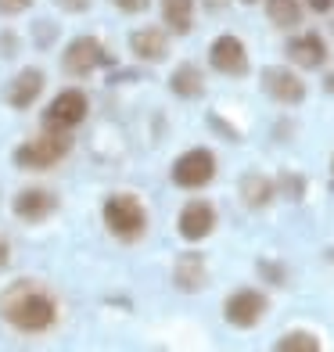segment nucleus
I'll return each instance as SVG.
<instances>
[{
    "mask_svg": "<svg viewBox=\"0 0 334 352\" xmlns=\"http://www.w3.org/2000/svg\"><path fill=\"white\" fill-rule=\"evenodd\" d=\"M0 316L25 334H40L54 327L58 302L40 280H14L0 292Z\"/></svg>",
    "mask_w": 334,
    "mask_h": 352,
    "instance_id": "obj_1",
    "label": "nucleus"
},
{
    "mask_svg": "<svg viewBox=\"0 0 334 352\" xmlns=\"http://www.w3.org/2000/svg\"><path fill=\"white\" fill-rule=\"evenodd\" d=\"M104 212V227L119 237V241H137L148 230V212L133 195H111L101 205Z\"/></svg>",
    "mask_w": 334,
    "mask_h": 352,
    "instance_id": "obj_2",
    "label": "nucleus"
},
{
    "mask_svg": "<svg viewBox=\"0 0 334 352\" xmlns=\"http://www.w3.org/2000/svg\"><path fill=\"white\" fill-rule=\"evenodd\" d=\"M69 151H72L69 130H47L43 137L22 144V148H14V166H19V169H51Z\"/></svg>",
    "mask_w": 334,
    "mask_h": 352,
    "instance_id": "obj_3",
    "label": "nucleus"
},
{
    "mask_svg": "<svg viewBox=\"0 0 334 352\" xmlns=\"http://www.w3.org/2000/svg\"><path fill=\"white\" fill-rule=\"evenodd\" d=\"M212 176H216V155L209 148H190L172 162V184L183 190H198L212 184Z\"/></svg>",
    "mask_w": 334,
    "mask_h": 352,
    "instance_id": "obj_4",
    "label": "nucleus"
},
{
    "mask_svg": "<svg viewBox=\"0 0 334 352\" xmlns=\"http://www.w3.org/2000/svg\"><path fill=\"white\" fill-rule=\"evenodd\" d=\"M269 309V302L263 292H256V287H237L234 295H227V302H223V320H227L230 327H256L259 320L266 316Z\"/></svg>",
    "mask_w": 334,
    "mask_h": 352,
    "instance_id": "obj_5",
    "label": "nucleus"
},
{
    "mask_svg": "<svg viewBox=\"0 0 334 352\" xmlns=\"http://www.w3.org/2000/svg\"><path fill=\"white\" fill-rule=\"evenodd\" d=\"M87 108H90V101L83 90H61L51 101V108L43 111V126L47 130H72V126L87 119Z\"/></svg>",
    "mask_w": 334,
    "mask_h": 352,
    "instance_id": "obj_6",
    "label": "nucleus"
},
{
    "mask_svg": "<svg viewBox=\"0 0 334 352\" xmlns=\"http://www.w3.org/2000/svg\"><path fill=\"white\" fill-rule=\"evenodd\" d=\"M209 65L219 76H230V79L248 76V51H245V43L237 36H230V33L216 36L212 47H209Z\"/></svg>",
    "mask_w": 334,
    "mask_h": 352,
    "instance_id": "obj_7",
    "label": "nucleus"
},
{
    "mask_svg": "<svg viewBox=\"0 0 334 352\" xmlns=\"http://www.w3.org/2000/svg\"><path fill=\"white\" fill-rule=\"evenodd\" d=\"M108 51L101 47V40H93V36H76L69 47H65V54H61V69H65L69 76H87L93 72L98 65H108Z\"/></svg>",
    "mask_w": 334,
    "mask_h": 352,
    "instance_id": "obj_8",
    "label": "nucleus"
},
{
    "mask_svg": "<svg viewBox=\"0 0 334 352\" xmlns=\"http://www.w3.org/2000/svg\"><path fill=\"white\" fill-rule=\"evenodd\" d=\"M259 83H263V90H266L277 104H302V101H306V79H298L295 69L269 65V69H263Z\"/></svg>",
    "mask_w": 334,
    "mask_h": 352,
    "instance_id": "obj_9",
    "label": "nucleus"
},
{
    "mask_svg": "<svg viewBox=\"0 0 334 352\" xmlns=\"http://www.w3.org/2000/svg\"><path fill=\"white\" fill-rule=\"evenodd\" d=\"M177 230H180L183 241H205V237L216 230V209H212L209 201H201V198L187 201L183 209H180Z\"/></svg>",
    "mask_w": 334,
    "mask_h": 352,
    "instance_id": "obj_10",
    "label": "nucleus"
},
{
    "mask_svg": "<svg viewBox=\"0 0 334 352\" xmlns=\"http://www.w3.org/2000/svg\"><path fill=\"white\" fill-rule=\"evenodd\" d=\"M172 284H177L180 292H187V295L201 292V287L209 284V266H205V255L201 252L177 255V263H172Z\"/></svg>",
    "mask_w": 334,
    "mask_h": 352,
    "instance_id": "obj_11",
    "label": "nucleus"
},
{
    "mask_svg": "<svg viewBox=\"0 0 334 352\" xmlns=\"http://www.w3.org/2000/svg\"><path fill=\"white\" fill-rule=\"evenodd\" d=\"M11 209L25 223H40V219H47L58 209V198L51 195V190H43V187H29V190H19V195H14Z\"/></svg>",
    "mask_w": 334,
    "mask_h": 352,
    "instance_id": "obj_12",
    "label": "nucleus"
},
{
    "mask_svg": "<svg viewBox=\"0 0 334 352\" xmlns=\"http://www.w3.org/2000/svg\"><path fill=\"white\" fill-rule=\"evenodd\" d=\"M327 43H324V36L320 33H298L291 43H288V58L295 61L298 69H324L327 65Z\"/></svg>",
    "mask_w": 334,
    "mask_h": 352,
    "instance_id": "obj_13",
    "label": "nucleus"
},
{
    "mask_svg": "<svg viewBox=\"0 0 334 352\" xmlns=\"http://www.w3.org/2000/svg\"><path fill=\"white\" fill-rule=\"evenodd\" d=\"M43 94V72L40 69H25V72H19L11 79V87H8V104L11 108H29L36 98Z\"/></svg>",
    "mask_w": 334,
    "mask_h": 352,
    "instance_id": "obj_14",
    "label": "nucleus"
},
{
    "mask_svg": "<svg viewBox=\"0 0 334 352\" xmlns=\"http://www.w3.org/2000/svg\"><path fill=\"white\" fill-rule=\"evenodd\" d=\"M277 198V184L266 173H245L241 176V201L248 209H266Z\"/></svg>",
    "mask_w": 334,
    "mask_h": 352,
    "instance_id": "obj_15",
    "label": "nucleus"
},
{
    "mask_svg": "<svg viewBox=\"0 0 334 352\" xmlns=\"http://www.w3.org/2000/svg\"><path fill=\"white\" fill-rule=\"evenodd\" d=\"M130 51L140 61H162L169 54V40H166L162 29H137L130 36Z\"/></svg>",
    "mask_w": 334,
    "mask_h": 352,
    "instance_id": "obj_16",
    "label": "nucleus"
},
{
    "mask_svg": "<svg viewBox=\"0 0 334 352\" xmlns=\"http://www.w3.org/2000/svg\"><path fill=\"white\" fill-rule=\"evenodd\" d=\"M169 90L177 94V98H183V101H194V98H201L205 94V76H201V69L198 65H180L177 72L169 76Z\"/></svg>",
    "mask_w": 334,
    "mask_h": 352,
    "instance_id": "obj_17",
    "label": "nucleus"
},
{
    "mask_svg": "<svg viewBox=\"0 0 334 352\" xmlns=\"http://www.w3.org/2000/svg\"><path fill=\"white\" fill-rule=\"evenodd\" d=\"M162 19L169 25V33L187 36L194 29V0H162Z\"/></svg>",
    "mask_w": 334,
    "mask_h": 352,
    "instance_id": "obj_18",
    "label": "nucleus"
},
{
    "mask_svg": "<svg viewBox=\"0 0 334 352\" xmlns=\"http://www.w3.org/2000/svg\"><path fill=\"white\" fill-rule=\"evenodd\" d=\"M266 14L277 29H295L302 22V4L298 0H266Z\"/></svg>",
    "mask_w": 334,
    "mask_h": 352,
    "instance_id": "obj_19",
    "label": "nucleus"
},
{
    "mask_svg": "<svg viewBox=\"0 0 334 352\" xmlns=\"http://www.w3.org/2000/svg\"><path fill=\"white\" fill-rule=\"evenodd\" d=\"M277 352H320V338H316L313 331H288V334H280Z\"/></svg>",
    "mask_w": 334,
    "mask_h": 352,
    "instance_id": "obj_20",
    "label": "nucleus"
},
{
    "mask_svg": "<svg viewBox=\"0 0 334 352\" xmlns=\"http://www.w3.org/2000/svg\"><path fill=\"white\" fill-rule=\"evenodd\" d=\"M274 184H277V195H284L288 201L306 198V176H298V173H280Z\"/></svg>",
    "mask_w": 334,
    "mask_h": 352,
    "instance_id": "obj_21",
    "label": "nucleus"
},
{
    "mask_svg": "<svg viewBox=\"0 0 334 352\" xmlns=\"http://www.w3.org/2000/svg\"><path fill=\"white\" fill-rule=\"evenodd\" d=\"M259 274H263L269 284H288V270H284L280 263H269V259H263V263H259Z\"/></svg>",
    "mask_w": 334,
    "mask_h": 352,
    "instance_id": "obj_22",
    "label": "nucleus"
},
{
    "mask_svg": "<svg viewBox=\"0 0 334 352\" xmlns=\"http://www.w3.org/2000/svg\"><path fill=\"white\" fill-rule=\"evenodd\" d=\"M119 11H126V14H140V11H148V4L151 0H111Z\"/></svg>",
    "mask_w": 334,
    "mask_h": 352,
    "instance_id": "obj_23",
    "label": "nucleus"
},
{
    "mask_svg": "<svg viewBox=\"0 0 334 352\" xmlns=\"http://www.w3.org/2000/svg\"><path fill=\"white\" fill-rule=\"evenodd\" d=\"M33 0H0V11L4 14H19V11H25Z\"/></svg>",
    "mask_w": 334,
    "mask_h": 352,
    "instance_id": "obj_24",
    "label": "nucleus"
},
{
    "mask_svg": "<svg viewBox=\"0 0 334 352\" xmlns=\"http://www.w3.org/2000/svg\"><path fill=\"white\" fill-rule=\"evenodd\" d=\"M209 122H212V126H216V130H219L223 137H227V140H241V133H237V130H234V126H227V122H223L219 116H212Z\"/></svg>",
    "mask_w": 334,
    "mask_h": 352,
    "instance_id": "obj_25",
    "label": "nucleus"
},
{
    "mask_svg": "<svg viewBox=\"0 0 334 352\" xmlns=\"http://www.w3.org/2000/svg\"><path fill=\"white\" fill-rule=\"evenodd\" d=\"M54 4H58L61 11H72V14H76V11H87L90 0H54Z\"/></svg>",
    "mask_w": 334,
    "mask_h": 352,
    "instance_id": "obj_26",
    "label": "nucleus"
},
{
    "mask_svg": "<svg viewBox=\"0 0 334 352\" xmlns=\"http://www.w3.org/2000/svg\"><path fill=\"white\" fill-rule=\"evenodd\" d=\"M306 8L316 11V14H331L334 11V0H306Z\"/></svg>",
    "mask_w": 334,
    "mask_h": 352,
    "instance_id": "obj_27",
    "label": "nucleus"
},
{
    "mask_svg": "<svg viewBox=\"0 0 334 352\" xmlns=\"http://www.w3.org/2000/svg\"><path fill=\"white\" fill-rule=\"evenodd\" d=\"M201 4H205V8H209V11H219L223 4H227V0H201Z\"/></svg>",
    "mask_w": 334,
    "mask_h": 352,
    "instance_id": "obj_28",
    "label": "nucleus"
},
{
    "mask_svg": "<svg viewBox=\"0 0 334 352\" xmlns=\"http://www.w3.org/2000/svg\"><path fill=\"white\" fill-rule=\"evenodd\" d=\"M324 90H327V94H334V72H327V76H324Z\"/></svg>",
    "mask_w": 334,
    "mask_h": 352,
    "instance_id": "obj_29",
    "label": "nucleus"
},
{
    "mask_svg": "<svg viewBox=\"0 0 334 352\" xmlns=\"http://www.w3.org/2000/svg\"><path fill=\"white\" fill-rule=\"evenodd\" d=\"M0 266H8V245L0 241Z\"/></svg>",
    "mask_w": 334,
    "mask_h": 352,
    "instance_id": "obj_30",
    "label": "nucleus"
},
{
    "mask_svg": "<svg viewBox=\"0 0 334 352\" xmlns=\"http://www.w3.org/2000/svg\"><path fill=\"white\" fill-rule=\"evenodd\" d=\"M241 4H256V0H241Z\"/></svg>",
    "mask_w": 334,
    "mask_h": 352,
    "instance_id": "obj_31",
    "label": "nucleus"
},
{
    "mask_svg": "<svg viewBox=\"0 0 334 352\" xmlns=\"http://www.w3.org/2000/svg\"><path fill=\"white\" fill-rule=\"evenodd\" d=\"M331 29H334V22H331Z\"/></svg>",
    "mask_w": 334,
    "mask_h": 352,
    "instance_id": "obj_32",
    "label": "nucleus"
},
{
    "mask_svg": "<svg viewBox=\"0 0 334 352\" xmlns=\"http://www.w3.org/2000/svg\"><path fill=\"white\" fill-rule=\"evenodd\" d=\"M331 169H334V162H331Z\"/></svg>",
    "mask_w": 334,
    "mask_h": 352,
    "instance_id": "obj_33",
    "label": "nucleus"
}]
</instances>
